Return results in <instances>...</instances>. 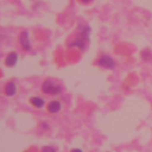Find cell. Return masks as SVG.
I'll return each mask as SVG.
<instances>
[{"mask_svg":"<svg viewBox=\"0 0 152 152\" xmlns=\"http://www.w3.org/2000/svg\"><path fill=\"white\" fill-rule=\"evenodd\" d=\"M30 102H31V104H33V106L37 107V108H42V107L44 106V100H43L42 97H38V96L32 97V99L30 100Z\"/></svg>","mask_w":152,"mask_h":152,"instance_id":"obj_7","label":"cell"},{"mask_svg":"<svg viewBox=\"0 0 152 152\" xmlns=\"http://www.w3.org/2000/svg\"><path fill=\"white\" fill-rule=\"evenodd\" d=\"M42 90L46 94H52V95H56V94H59L61 90H62V86L59 83H57L55 80L52 78H48L44 81L43 86H42Z\"/></svg>","mask_w":152,"mask_h":152,"instance_id":"obj_1","label":"cell"},{"mask_svg":"<svg viewBox=\"0 0 152 152\" xmlns=\"http://www.w3.org/2000/svg\"><path fill=\"white\" fill-rule=\"evenodd\" d=\"M17 61H18L17 53H15V52H10V53L7 55V57H6L5 63H6L7 66H14L15 63H17Z\"/></svg>","mask_w":152,"mask_h":152,"instance_id":"obj_4","label":"cell"},{"mask_svg":"<svg viewBox=\"0 0 152 152\" xmlns=\"http://www.w3.org/2000/svg\"><path fill=\"white\" fill-rule=\"evenodd\" d=\"M97 64L104 69H114L115 68V62L112 57L107 56V55H103L100 57V59L97 61Z\"/></svg>","mask_w":152,"mask_h":152,"instance_id":"obj_2","label":"cell"},{"mask_svg":"<svg viewBox=\"0 0 152 152\" xmlns=\"http://www.w3.org/2000/svg\"><path fill=\"white\" fill-rule=\"evenodd\" d=\"M42 152H56V151H55V148L52 146H44L42 148Z\"/></svg>","mask_w":152,"mask_h":152,"instance_id":"obj_8","label":"cell"},{"mask_svg":"<svg viewBox=\"0 0 152 152\" xmlns=\"http://www.w3.org/2000/svg\"><path fill=\"white\" fill-rule=\"evenodd\" d=\"M82 4H89V2H91L93 0H80Z\"/></svg>","mask_w":152,"mask_h":152,"instance_id":"obj_9","label":"cell"},{"mask_svg":"<svg viewBox=\"0 0 152 152\" xmlns=\"http://www.w3.org/2000/svg\"><path fill=\"white\" fill-rule=\"evenodd\" d=\"M61 108H62V104H61L59 101H51L48 104V110L50 113H57V112L61 110Z\"/></svg>","mask_w":152,"mask_h":152,"instance_id":"obj_5","label":"cell"},{"mask_svg":"<svg viewBox=\"0 0 152 152\" xmlns=\"http://www.w3.org/2000/svg\"><path fill=\"white\" fill-rule=\"evenodd\" d=\"M71 152H82V150H80V148H72Z\"/></svg>","mask_w":152,"mask_h":152,"instance_id":"obj_10","label":"cell"},{"mask_svg":"<svg viewBox=\"0 0 152 152\" xmlns=\"http://www.w3.org/2000/svg\"><path fill=\"white\" fill-rule=\"evenodd\" d=\"M19 42H20V45L24 50L26 51H30L31 50V43H30V39H28V32L24 31L21 32V34L19 36Z\"/></svg>","mask_w":152,"mask_h":152,"instance_id":"obj_3","label":"cell"},{"mask_svg":"<svg viewBox=\"0 0 152 152\" xmlns=\"http://www.w3.org/2000/svg\"><path fill=\"white\" fill-rule=\"evenodd\" d=\"M17 91V87L13 82H8L6 86H5V94L7 96H13Z\"/></svg>","mask_w":152,"mask_h":152,"instance_id":"obj_6","label":"cell"}]
</instances>
